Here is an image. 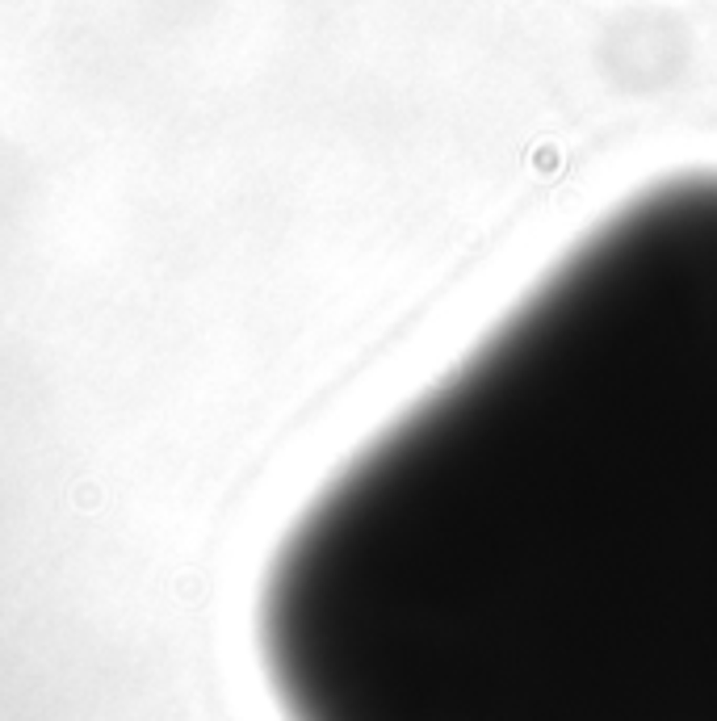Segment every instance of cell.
I'll use <instances>...</instances> for the list:
<instances>
[{
    "label": "cell",
    "instance_id": "cell-1",
    "mask_svg": "<svg viewBox=\"0 0 717 721\" xmlns=\"http://www.w3.org/2000/svg\"><path fill=\"white\" fill-rule=\"evenodd\" d=\"M290 721H717V173L587 231L273 558Z\"/></svg>",
    "mask_w": 717,
    "mask_h": 721
}]
</instances>
